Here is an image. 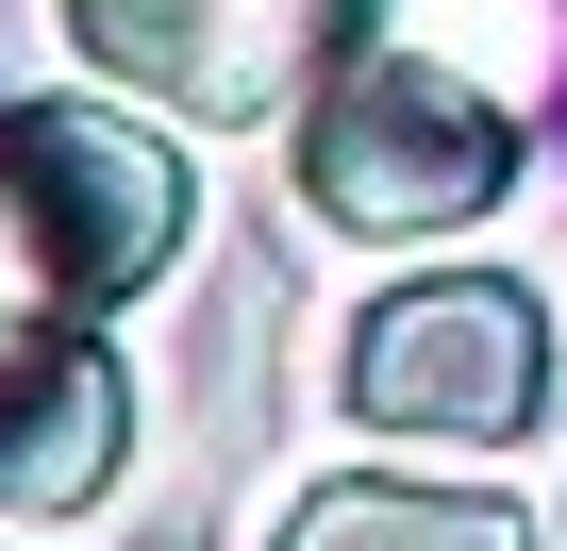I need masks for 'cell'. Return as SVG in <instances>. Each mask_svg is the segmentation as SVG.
Instances as JSON below:
<instances>
[{"instance_id": "4", "label": "cell", "mask_w": 567, "mask_h": 551, "mask_svg": "<svg viewBox=\"0 0 567 551\" xmlns=\"http://www.w3.org/2000/svg\"><path fill=\"white\" fill-rule=\"evenodd\" d=\"M0 167H18V217H34V267L68 318H117L200 234V184L134 101H0Z\"/></svg>"}, {"instance_id": "8", "label": "cell", "mask_w": 567, "mask_h": 551, "mask_svg": "<svg viewBox=\"0 0 567 551\" xmlns=\"http://www.w3.org/2000/svg\"><path fill=\"white\" fill-rule=\"evenodd\" d=\"M550 551H567V534H550Z\"/></svg>"}, {"instance_id": "6", "label": "cell", "mask_w": 567, "mask_h": 551, "mask_svg": "<svg viewBox=\"0 0 567 551\" xmlns=\"http://www.w3.org/2000/svg\"><path fill=\"white\" fill-rule=\"evenodd\" d=\"M267 551H534V518H517V501H484V484L334 468L318 501H284V534H267Z\"/></svg>"}, {"instance_id": "2", "label": "cell", "mask_w": 567, "mask_h": 551, "mask_svg": "<svg viewBox=\"0 0 567 551\" xmlns=\"http://www.w3.org/2000/svg\"><path fill=\"white\" fill-rule=\"evenodd\" d=\"M351 418L417 451H517L550 418V302L517 267H417L351 318Z\"/></svg>"}, {"instance_id": "3", "label": "cell", "mask_w": 567, "mask_h": 551, "mask_svg": "<svg viewBox=\"0 0 567 551\" xmlns=\"http://www.w3.org/2000/svg\"><path fill=\"white\" fill-rule=\"evenodd\" d=\"M51 18L117 101H151L184 134H267L384 34V0H51Z\"/></svg>"}, {"instance_id": "1", "label": "cell", "mask_w": 567, "mask_h": 551, "mask_svg": "<svg viewBox=\"0 0 567 551\" xmlns=\"http://www.w3.org/2000/svg\"><path fill=\"white\" fill-rule=\"evenodd\" d=\"M567 101V0H384V34L284 118V167L334 234H467L517 201Z\"/></svg>"}, {"instance_id": "5", "label": "cell", "mask_w": 567, "mask_h": 551, "mask_svg": "<svg viewBox=\"0 0 567 551\" xmlns=\"http://www.w3.org/2000/svg\"><path fill=\"white\" fill-rule=\"evenodd\" d=\"M134 468V368L101 318H0V518H84Z\"/></svg>"}, {"instance_id": "7", "label": "cell", "mask_w": 567, "mask_h": 551, "mask_svg": "<svg viewBox=\"0 0 567 551\" xmlns=\"http://www.w3.org/2000/svg\"><path fill=\"white\" fill-rule=\"evenodd\" d=\"M0 318H68L51 267H34V217H18V167H0Z\"/></svg>"}]
</instances>
